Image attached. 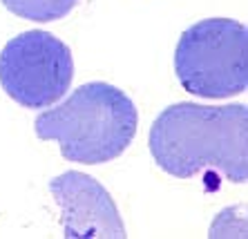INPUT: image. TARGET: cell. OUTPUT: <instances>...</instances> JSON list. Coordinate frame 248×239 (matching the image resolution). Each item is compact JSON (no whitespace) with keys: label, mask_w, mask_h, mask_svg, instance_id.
Masks as SVG:
<instances>
[{"label":"cell","mask_w":248,"mask_h":239,"mask_svg":"<svg viewBox=\"0 0 248 239\" xmlns=\"http://www.w3.org/2000/svg\"><path fill=\"white\" fill-rule=\"evenodd\" d=\"M137 125L134 101L103 81L76 88L61 105L38 114L34 121L38 139L56 141L63 159L85 165L121 157L134 141Z\"/></svg>","instance_id":"obj_2"},{"label":"cell","mask_w":248,"mask_h":239,"mask_svg":"<svg viewBox=\"0 0 248 239\" xmlns=\"http://www.w3.org/2000/svg\"><path fill=\"white\" fill-rule=\"evenodd\" d=\"M0 2L23 20L52 23L65 18L81 0H0Z\"/></svg>","instance_id":"obj_6"},{"label":"cell","mask_w":248,"mask_h":239,"mask_svg":"<svg viewBox=\"0 0 248 239\" xmlns=\"http://www.w3.org/2000/svg\"><path fill=\"white\" fill-rule=\"evenodd\" d=\"M174 74L188 94L228 99L248 85V31L232 18H206L181 34Z\"/></svg>","instance_id":"obj_3"},{"label":"cell","mask_w":248,"mask_h":239,"mask_svg":"<svg viewBox=\"0 0 248 239\" xmlns=\"http://www.w3.org/2000/svg\"><path fill=\"white\" fill-rule=\"evenodd\" d=\"M56 204L67 239H123L125 226L114 199L96 179L85 172L67 170L47 183Z\"/></svg>","instance_id":"obj_5"},{"label":"cell","mask_w":248,"mask_h":239,"mask_svg":"<svg viewBox=\"0 0 248 239\" xmlns=\"http://www.w3.org/2000/svg\"><path fill=\"white\" fill-rule=\"evenodd\" d=\"M148 146L155 164L177 179L213 170L232 183H246L248 110L244 103H174L155 119Z\"/></svg>","instance_id":"obj_1"},{"label":"cell","mask_w":248,"mask_h":239,"mask_svg":"<svg viewBox=\"0 0 248 239\" xmlns=\"http://www.w3.org/2000/svg\"><path fill=\"white\" fill-rule=\"evenodd\" d=\"M72 78V49L49 31H23L0 52V88L27 110H45L63 99Z\"/></svg>","instance_id":"obj_4"}]
</instances>
